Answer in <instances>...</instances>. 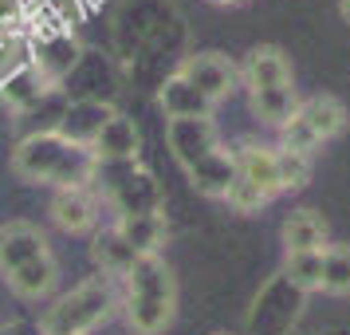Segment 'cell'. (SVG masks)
<instances>
[{
  "label": "cell",
  "instance_id": "cell-1",
  "mask_svg": "<svg viewBox=\"0 0 350 335\" xmlns=\"http://www.w3.org/2000/svg\"><path fill=\"white\" fill-rule=\"evenodd\" d=\"M126 280V327L134 335H161L177 316V280L165 256H138V264L122 276Z\"/></svg>",
  "mask_w": 350,
  "mask_h": 335
},
{
  "label": "cell",
  "instance_id": "cell-2",
  "mask_svg": "<svg viewBox=\"0 0 350 335\" xmlns=\"http://www.w3.org/2000/svg\"><path fill=\"white\" fill-rule=\"evenodd\" d=\"M118 308V288L114 276H87L83 284L64 292L40 319V335H91L98 323H107Z\"/></svg>",
  "mask_w": 350,
  "mask_h": 335
},
{
  "label": "cell",
  "instance_id": "cell-3",
  "mask_svg": "<svg viewBox=\"0 0 350 335\" xmlns=\"http://www.w3.org/2000/svg\"><path fill=\"white\" fill-rule=\"evenodd\" d=\"M177 75L189 83V87H197L213 107L224 103V99L240 87V67L232 64L228 55H221V51H197V55H185L181 67H177Z\"/></svg>",
  "mask_w": 350,
  "mask_h": 335
},
{
  "label": "cell",
  "instance_id": "cell-4",
  "mask_svg": "<svg viewBox=\"0 0 350 335\" xmlns=\"http://www.w3.org/2000/svg\"><path fill=\"white\" fill-rule=\"evenodd\" d=\"M107 201L114 206L118 217H126V213H161L165 193H161V182L154 177V170L134 162V166H122V174L107 186Z\"/></svg>",
  "mask_w": 350,
  "mask_h": 335
},
{
  "label": "cell",
  "instance_id": "cell-5",
  "mask_svg": "<svg viewBox=\"0 0 350 335\" xmlns=\"http://www.w3.org/2000/svg\"><path fill=\"white\" fill-rule=\"evenodd\" d=\"M67 146L71 142H67L64 134H24L12 146V170L24 182H44V186H51V177L59 170Z\"/></svg>",
  "mask_w": 350,
  "mask_h": 335
},
{
  "label": "cell",
  "instance_id": "cell-6",
  "mask_svg": "<svg viewBox=\"0 0 350 335\" xmlns=\"http://www.w3.org/2000/svg\"><path fill=\"white\" fill-rule=\"evenodd\" d=\"M165 146L181 170H189L193 162L208 158L213 150H221V130L213 119H165Z\"/></svg>",
  "mask_w": 350,
  "mask_h": 335
},
{
  "label": "cell",
  "instance_id": "cell-7",
  "mask_svg": "<svg viewBox=\"0 0 350 335\" xmlns=\"http://www.w3.org/2000/svg\"><path fill=\"white\" fill-rule=\"evenodd\" d=\"M48 217L51 225L67 233V237H83L98 225V193L79 186V190H55L48 206Z\"/></svg>",
  "mask_w": 350,
  "mask_h": 335
},
{
  "label": "cell",
  "instance_id": "cell-8",
  "mask_svg": "<svg viewBox=\"0 0 350 335\" xmlns=\"http://www.w3.org/2000/svg\"><path fill=\"white\" fill-rule=\"evenodd\" d=\"M40 256H51L48 233L32 221H8L0 225V276L16 272L20 264L28 260H40Z\"/></svg>",
  "mask_w": 350,
  "mask_h": 335
},
{
  "label": "cell",
  "instance_id": "cell-9",
  "mask_svg": "<svg viewBox=\"0 0 350 335\" xmlns=\"http://www.w3.org/2000/svg\"><path fill=\"white\" fill-rule=\"evenodd\" d=\"M91 154L107 166H134L142 154V130L134 119L126 114H114L107 127L98 130V138L91 142Z\"/></svg>",
  "mask_w": 350,
  "mask_h": 335
},
{
  "label": "cell",
  "instance_id": "cell-10",
  "mask_svg": "<svg viewBox=\"0 0 350 335\" xmlns=\"http://www.w3.org/2000/svg\"><path fill=\"white\" fill-rule=\"evenodd\" d=\"M232 158H237V177L240 182L256 186V190L268 193V197H280L275 146H264V142H256V138H240L237 150H232Z\"/></svg>",
  "mask_w": 350,
  "mask_h": 335
},
{
  "label": "cell",
  "instance_id": "cell-11",
  "mask_svg": "<svg viewBox=\"0 0 350 335\" xmlns=\"http://www.w3.org/2000/svg\"><path fill=\"white\" fill-rule=\"evenodd\" d=\"M240 83L248 91H268V87H291V60L275 44H260L248 51V60L240 67Z\"/></svg>",
  "mask_w": 350,
  "mask_h": 335
},
{
  "label": "cell",
  "instance_id": "cell-12",
  "mask_svg": "<svg viewBox=\"0 0 350 335\" xmlns=\"http://www.w3.org/2000/svg\"><path fill=\"white\" fill-rule=\"evenodd\" d=\"M114 114H118V111H114L107 99H95V95L71 99V107H67V114H64V127H59V134H64L67 142H75V146H91L98 138V130L107 127Z\"/></svg>",
  "mask_w": 350,
  "mask_h": 335
},
{
  "label": "cell",
  "instance_id": "cell-13",
  "mask_svg": "<svg viewBox=\"0 0 350 335\" xmlns=\"http://www.w3.org/2000/svg\"><path fill=\"white\" fill-rule=\"evenodd\" d=\"M67 107H71V91H67L64 83H51L32 107H24V111L16 114L20 138H24V134H59Z\"/></svg>",
  "mask_w": 350,
  "mask_h": 335
},
{
  "label": "cell",
  "instance_id": "cell-14",
  "mask_svg": "<svg viewBox=\"0 0 350 335\" xmlns=\"http://www.w3.org/2000/svg\"><path fill=\"white\" fill-rule=\"evenodd\" d=\"M185 177H189V186L197 193H205V197H224V193L232 190V182H237V158H232L228 146H221V150H213L208 158L193 162L189 170H185Z\"/></svg>",
  "mask_w": 350,
  "mask_h": 335
},
{
  "label": "cell",
  "instance_id": "cell-15",
  "mask_svg": "<svg viewBox=\"0 0 350 335\" xmlns=\"http://www.w3.org/2000/svg\"><path fill=\"white\" fill-rule=\"evenodd\" d=\"M114 229L138 256H161V245L170 237V225L161 213H126L114 217Z\"/></svg>",
  "mask_w": 350,
  "mask_h": 335
},
{
  "label": "cell",
  "instance_id": "cell-16",
  "mask_svg": "<svg viewBox=\"0 0 350 335\" xmlns=\"http://www.w3.org/2000/svg\"><path fill=\"white\" fill-rule=\"evenodd\" d=\"M158 107L165 111V119H213V111H217V107H213L197 87H189L177 71L158 87Z\"/></svg>",
  "mask_w": 350,
  "mask_h": 335
},
{
  "label": "cell",
  "instance_id": "cell-17",
  "mask_svg": "<svg viewBox=\"0 0 350 335\" xmlns=\"http://www.w3.org/2000/svg\"><path fill=\"white\" fill-rule=\"evenodd\" d=\"M75 60H79V40L71 32H55L40 48H32V67L48 83H64V75L75 67Z\"/></svg>",
  "mask_w": 350,
  "mask_h": 335
},
{
  "label": "cell",
  "instance_id": "cell-18",
  "mask_svg": "<svg viewBox=\"0 0 350 335\" xmlns=\"http://www.w3.org/2000/svg\"><path fill=\"white\" fill-rule=\"evenodd\" d=\"M4 284L12 288L20 300H44V296H51L55 284H59V264H55V256L28 260V264H20L16 272H8Z\"/></svg>",
  "mask_w": 350,
  "mask_h": 335
},
{
  "label": "cell",
  "instance_id": "cell-19",
  "mask_svg": "<svg viewBox=\"0 0 350 335\" xmlns=\"http://www.w3.org/2000/svg\"><path fill=\"white\" fill-rule=\"evenodd\" d=\"M284 253H323L331 240H327V221L319 217L315 209H295L287 213L284 221Z\"/></svg>",
  "mask_w": 350,
  "mask_h": 335
},
{
  "label": "cell",
  "instance_id": "cell-20",
  "mask_svg": "<svg viewBox=\"0 0 350 335\" xmlns=\"http://www.w3.org/2000/svg\"><path fill=\"white\" fill-rule=\"evenodd\" d=\"M295 114L311 127V134H315L319 142H331V138H338L347 130V107H342V99H334V95L303 99Z\"/></svg>",
  "mask_w": 350,
  "mask_h": 335
},
{
  "label": "cell",
  "instance_id": "cell-21",
  "mask_svg": "<svg viewBox=\"0 0 350 335\" xmlns=\"http://www.w3.org/2000/svg\"><path fill=\"white\" fill-rule=\"evenodd\" d=\"M91 256H95V264L103 276H126L134 264H138V253L130 249L126 240L118 237V229L114 225H107L103 233H95V240H91Z\"/></svg>",
  "mask_w": 350,
  "mask_h": 335
},
{
  "label": "cell",
  "instance_id": "cell-22",
  "mask_svg": "<svg viewBox=\"0 0 350 335\" xmlns=\"http://www.w3.org/2000/svg\"><path fill=\"white\" fill-rule=\"evenodd\" d=\"M248 107L264 127H287L295 111H299V95L295 87H268V91H248Z\"/></svg>",
  "mask_w": 350,
  "mask_h": 335
},
{
  "label": "cell",
  "instance_id": "cell-23",
  "mask_svg": "<svg viewBox=\"0 0 350 335\" xmlns=\"http://www.w3.org/2000/svg\"><path fill=\"white\" fill-rule=\"evenodd\" d=\"M48 87H51V83L44 79L36 67H24L20 75H12V79L0 83V103H4V107H8L12 114H20L24 107H32V103L44 95Z\"/></svg>",
  "mask_w": 350,
  "mask_h": 335
},
{
  "label": "cell",
  "instance_id": "cell-24",
  "mask_svg": "<svg viewBox=\"0 0 350 335\" xmlns=\"http://www.w3.org/2000/svg\"><path fill=\"white\" fill-rule=\"evenodd\" d=\"M284 280L295 292L323 288V253H284Z\"/></svg>",
  "mask_w": 350,
  "mask_h": 335
},
{
  "label": "cell",
  "instance_id": "cell-25",
  "mask_svg": "<svg viewBox=\"0 0 350 335\" xmlns=\"http://www.w3.org/2000/svg\"><path fill=\"white\" fill-rule=\"evenodd\" d=\"M327 296H350V245L323 249V288Z\"/></svg>",
  "mask_w": 350,
  "mask_h": 335
},
{
  "label": "cell",
  "instance_id": "cell-26",
  "mask_svg": "<svg viewBox=\"0 0 350 335\" xmlns=\"http://www.w3.org/2000/svg\"><path fill=\"white\" fill-rule=\"evenodd\" d=\"M275 170H280V193L303 190V186L311 182V154L275 146Z\"/></svg>",
  "mask_w": 350,
  "mask_h": 335
},
{
  "label": "cell",
  "instance_id": "cell-27",
  "mask_svg": "<svg viewBox=\"0 0 350 335\" xmlns=\"http://www.w3.org/2000/svg\"><path fill=\"white\" fill-rule=\"evenodd\" d=\"M24 67H32V44H28L20 32L0 36V83L20 75Z\"/></svg>",
  "mask_w": 350,
  "mask_h": 335
},
{
  "label": "cell",
  "instance_id": "cell-28",
  "mask_svg": "<svg viewBox=\"0 0 350 335\" xmlns=\"http://www.w3.org/2000/svg\"><path fill=\"white\" fill-rule=\"evenodd\" d=\"M280 146H284V150H299V154H315L323 142H319L315 134H311V127L295 114L287 127H280Z\"/></svg>",
  "mask_w": 350,
  "mask_h": 335
},
{
  "label": "cell",
  "instance_id": "cell-29",
  "mask_svg": "<svg viewBox=\"0 0 350 335\" xmlns=\"http://www.w3.org/2000/svg\"><path fill=\"white\" fill-rule=\"evenodd\" d=\"M224 201L237 209V213H244V217H248V213H260V209L268 206L271 197H268V193H260L256 186H248V182H240V177H237V182H232V190L224 193Z\"/></svg>",
  "mask_w": 350,
  "mask_h": 335
},
{
  "label": "cell",
  "instance_id": "cell-30",
  "mask_svg": "<svg viewBox=\"0 0 350 335\" xmlns=\"http://www.w3.org/2000/svg\"><path fill=\"white\" fill-rule=\"evenodd\" d=\"M24 20V0H0V36H12Z\"/></svg>",
  "mask_w": 350,
  "mask_h": 335
},
{
  "label": "cell",
  "instance_id": "cell-31",
  "mask_svg": "<svg viewBox=\"0 0 350 335\" xmlns=\"http://www.w3.org/2000/svg\"><path fill=\"white\" fill-rule=\"evenodd\" d=\"M338 12H342V20L350 24V0H338Z\"/></svg>",
  "mask_w": 350,
  "mask_h": 335
},
{
  "label": "cell",
  "instance_id": "cell-32",
  "mask_svg": "<svg viewBox=\"0 0 350 335\" xmlns=\"http://www.w3.org/2000/svg\"><path fill=\"white\" fill-rule=\"evenodd\" d=\"M213 4H240V0H213Z\"/></svg>",
  "mask_w": 350,
  "mask_h": 335
},
{
  "label": "cell",
  "instance_id": "cell-33",
  "mask_svg": "<svg viewBox=\"0 0 350 335\" xmlns=\"http://www.w3.org/2000/svg\"><path fill=\"white\" fill-rule=\"evenodd\" d=\"M213 335H232V332H213Z\"/></svg>",
  "mask_w": 350,
  "mask_h": 335
}]
</instances>
